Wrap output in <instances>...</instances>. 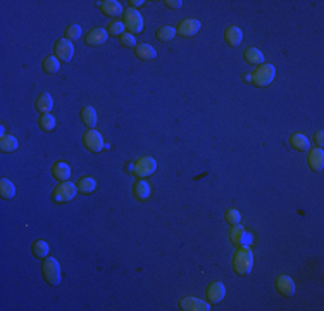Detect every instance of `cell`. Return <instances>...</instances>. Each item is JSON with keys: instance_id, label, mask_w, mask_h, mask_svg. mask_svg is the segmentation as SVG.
<instances>
[{"instance_id": "1", "label": "cell", "mask_w": 324, "mask_h": 311, "mask_svg": "<svg viewBox=\"0 0 324 311\" xmlns=\"http://www.w3.org/2000/svg\"><path fill=\"white\" fill-rule=\"evenodd\" d=\"M233 268L238 275H247L253 268V253L249 246H240L233 256Z\"/></svg>"}, {"instance_id": "2", "label": "cell", "mask_w": 324, "mask_h": 311, "mask_svg": "<svg viewBox=\"0 0 324 311\" xmlns=\"http://www.w3.org/2000/svg\"><path fill=\"white\" fill-rule=\"evenodd\" d=\"M276 78V68L272 64H260L252 73V83L255 87H268Z\"/></svg>"}, {"instance_id": "3", "label": "cell", "mask_w": 324, "mask_h": 311, "mask_svg": "<svg viewBox=\"0 0 324 311\" xmlns=\"http://www.w3.org/2000/svg\"><path fill=\"white\" fill-rule=\"evenodd\" d=\"M76 194H78V187L71 182H64V183H59V185L54 189L52 192V199L55 202H69L76 197Z\"/></svg>"}, {"instance_id": "4", "label": "cell", "mask_w": 324, "mask_h": 311, "mask_svg": "<svg viewBox=\"0 0 324 311\" xmlns=\"http://www.w3.org/2000/svg\"><path fill=\"white\" fill-rule=\"evenodd\" d=\"M43 277L50 285L60 284V265L55 258H47L43 261Z\"/></svg>"}, {"instance_id": "5", "label": "cell", "mask_w": 324, "mask_h": 311, "mask_svg": "<svg viewBox=\"0 0 324 311\" xmlns=\"http://www.w3.org/2000/svg\"><path fill=\"white\" fill-rule=\"evenodd\" d=\"M123 23H125L126 30L135 31V33H140V31L144 30V18H142V14L133 7H129L125 11V19H123Z\"/></svg>"}, {"instance_id": "6", "label": "cell", "mask_w": 324, "mask_h": 311, "mask_svg": "<svg viewBox=\"0 0 324 311\" xmlns=\"http://www.w3.org/2000/svg\"><path fill=\"white\" fill-rule=\"evenodd\" d=\"M155 170H157V163H155L154 157L152 156H144L135 163V170L133 171H135L136 176L145 178V176H150L152 173H155Z\"/></svg>"}, {"instance_id": "7", "label": "cell", "mask_w": 324, "mask_h": 311, "mask_svg": "<svg viewBox=\"0 0 324 311\" xmlns=\"http://www.w3.org/2000/svg\"><path fill=\"white\" fill-rule=\"evenodd\" d=\"M72 54H74V45L69 42L68 38H60L59 42L54 47V56L62 62H69L72 59Z\"/></svg>"}, {"instance_id": "8", "label": "cell", "mask_w": 324, "mask_h": 311, "mask_svg": "<svg viewBox=\"0 0 324 311\" xmlns=\"http://www.w3.org/2000/svg\"><path fill=\"white\" fill-rule=\"evenodd\" d=\"M83 142H85V147L88 149L90 152H100L104 149V138L102 135L97 132V130H88L87 133H85V137H83Z\"/></svg>"}, {"instance_id": "9", "label": "cell", "mask_w": 324, "mask_h": 311, "mask_svg": "<svg viewBox=\"0 0 324 311\" xmlns=\"http://www.w3.org/2000/svg\"><path fill=\"white\" fill-rule=\"evenodd\" d=\"M200 26H202V23H200L198 19H183V21L178 24L176 33L181 35V37H185V38L195 37V35L200 31Z\"/></svg>"}, {"instance_id": "10", "label": "cell", "mask_w": 324, "mask_h": 311, "mask_svg": "<svg viewBox=\"0 0 324 311\" xmlns=\"http://www.w3.org/2000/svg\"><path fill=\"white\" fill-rule=\"evenodd\" d=\"M180 308L183 311H209L211 304L205 303L204 299H198V297H183L180 301Z\"/></svg>"}, {"instance_id": "11", "label": "cell", "mask_w": 324, "mask_h": 311, "mask_svg": "<svg viewBox=\"0 0 324 311\" xmlns=\"http://www.w3.org/2000/svg\"><path fill=\"white\" fill-rule=\"evenodd\" d=\"M224 296H226V287H224L222 282L219 280L212 282L207 287V299L211 301V303H221V301L224 299Z\"/></svg>"}, {"instance_id": "12", "label": "cell", "mask_w": 324, "mask_h": 311, "mask_svg": "<svg viewBox=\"0 0 324 311\" xmlns=\"http://www.w3.org/2000/svg\"><path fill=\"white\" fill-rule=\"evenodd\" d=\"M276 289L281 296H293L295 294V282L288 275H279L276 278Z\"/></svg>"}, {"instance_id": "13", "label": "cell", "mask_w": 324, "mask_h": 311, "mask_svg": "<svg viewBox=\"0 0 324 311\" xmlns=\"http://www.w3.org/2000/svg\"><path fill=\"white\" fill-rule=\"evenodd\" d=\"M307 163H309L310 170L314 171H321L324 168V152H323V147H316L312 149V151L309 152V156H307Z\"/></svg>"}, {"instance_id": "14", "label": "cell", "mask_w": 324, "mask_h": 311, "mask_svg": "<svg viewBox=\"0 0 324 311\" xmlns=\"http://www.w3.org/2000/svg\"><path fill=\"white\" fill-rule=\"evenodd\" d=\"M107 37H109L107 30H104V28H95V30L88 31L87 43H88V45H93V47L104 45V43L107 42Z\"/></svg>"}, {"instance_id": "15", "label": "cell", "mask_w": 324, "mask_h": 311, "mask_svg": "<svg viewBox=\"0 0 324 311\" xmlns=\"http://www.w3.org/2000/svg\"><path fill=\"white\" fill-rule=\"evenodd\" d=\"M98 7L102 9V12L110 18H117V16L123 14V5L117 2V0H104V2H98Z\"/></svg>"}, {"instance_id": "16", "label": "cell", "mask_w": 324, "mask_h": 311, "mask_svg": "<svg viewBox=\"0 0 324 311\" xmlns=\"http://www.w3.org/2000/svg\"><path fill=\"white\" fill-rule=\"evenodd\" d=\"M35 107H36L38 113L49 114L50 111H52V107H54V99H52V95H50L49 92H43V94H40V95H38L36 102H35Z\"/></svg>"}, {"instance_id": "17", "label": "cell", "mask_w": 324, "mask_h": 311, "mask_svg": "<svg viewBox=\"0 0 324 311\" xmlns=\"http://www.w3.org/2000/svg\"><path fill=\"white\" fill-rule=\"evenodd\" d=\"M52 173L59 182H69V176H71V168L64 161H59L52 166Z\"/></svg>"}, {"instance_id": "18", "label": "cell", "mask_w": 324, "mask_h": 311, "mask_svg": "<svg viewBox=\"0 0 324 311\" xmlns=\"http://www.w3.org/2000/svg\"><path fill=\"white\" fill-rule=\"evenodd\" d=\"M135 54L142 61H152V59L157 57L155 49L152 45H148V43H138V45L135 47Z\"/></svg>"}, {"instance_id": "19", "label": "cell", "mask_w": 324, "mask_h": 311, "mask_svg": "<svg viewBox=\"0 0 324 311\" xmlns=\"http://www.w3.org/2000/svg\"><path fill=\"white\" fill-rule=\"evenodd\" d=\"M245 235H247V230L241 227L240 223L231 227V230H230L231 244H234V246H245Z\"/></svg>"}, {"instance_id": "20", "label": "cell", "mask_w": 324, "mask_h": 311, "mask_svg": "<svg viewBox=\"0 0 324 311\" xmlns=\"http://www.w3.org/2000/svg\"><path fill=\"white\" fill-rule=\"evenodd\" d=\"M290 145L291 147L295 149V151H300V152H304V151H307V149L310 147V142H309V138L304 135V133H293L290 137Z\"/></svg>"}, {"instance_id": "21", "label": "cell", "mask_w": 324, "mask_h": 311, "mask_svg": "<svg viewBox=\"0 0 324 311\" xmlns=\"http://www.w3.org/2000/svg\"><path fill=\"white\" fill-rule=\"evenodd\" d=\"M224 40H226L231 47H236L240 45L241 40H243V33H241V30L238 26H230L224 31Z\"/></svg>"}, {"instance_id": "22", "label": "cell", "mask_w": 324, "mask_h": 311, "mask_svg": "<svg viewBox=\"0 0 324 311\" xmlns=\"http://www.w3.org/2000/svg\"><path fill=\"white\" fill-rule=\"evenodd\" d=\"M150 185H148V182H145V180H140V182L135 183V187H133V194H135V197L138 199V201H147L148 197H150Z\"/></svg>"}, {"instance_id": "23", "label": "cell", "mask_w": 324, "mask_h": 311, "mask_svg": "<svg viewBox=\"0 0 324 311\" xmlns=\"http://www.w3.org/2000/svg\"><path fill=\"white\" fill-rule=\"evenodd\" d=\"M243 57H245V61L249 62V64H255V66L264 64V54L260 52L259 49H255V47L247 49L245 52H243Z\"/></svg>"}, {"instance_id": "24", "label": "cell", "mask_w": 324, "mask_h": 311, "mask_svg": "<svg viewBox=\"0 0 324 311\" xmlns=\"http://www.w3.org/2000/svg\"><path fill=\"white\" fill-rule=\"evenodd\" d=\"M81 119H83V123L88 126V128H95L97 126V111L93 109L91 106H87L83 107V111H81Z\"/></svg>"}, {"instance_id": "25", "label": "cell", "mask_w": 324, "mask_h": 311, "mask_svg": "<svg viewBox=\"0 0 324 311\" xmlns=\"http://www.w3.org/2000/svg\"><path fill=\"white\" fill-rule=\"evenodd\" d=\"M76 187L81 194H91L95 189H97V180L91 178V176H83L81 180L76 182Z\"/></svg>"}, {"instance_id": "26", "label": "cell", "mask_w": 324, "mask_h": 311, "mask_svg": "<svg viewBox=\"0 0 324 311\" xmlns=\"http://www.w3.org/2000/svg\"><path fill=\"white\" fill-rule=\"evenodd\" d=\"M0 195H2V199H12L16 195V187L11 180H0Z\"/></svg>"}, {"instance_id": "27", "label": "cell", "mask_w": 324, "mask_h": 311, "mask_svg": "<svg viewBox=\"0 0 324 311\" xmlns=\"http://www.w3.org/2000/svg\"><path fill=\"white\" fill-rule=\"evenodd\" d=\"M59 68H60V61L55 56H47L45 59H43V71H45L47 75H55V73L59 71Z\"/></svg>"}, {"instance_id": "28", "label": "cell", "mask_w": 324, "mask_h": 311, "mask_svg": "<svg viewBox=\"0 0 324 311\" xmlns=\"http://www.w3.org/2000/svg\"><path fill=\"white\" fill-rule=\"evenodd\" d=\"M18 145L19 142L14 135H2V138H0V149L4 152H14Z\"/></svg>"}, {"instance_id": "29", "label": "cell", "mask_w": 324, "mask_h": 311, "mask_svg": "<svg viewBox=\"0 0 324 311\" xmlns=\"http://www.w3.org/2000/svg\"><path fill=\"white\" fill-rule=\"evenodd\" d=\"M49 253H50V246L45 240H36V242L33 244V254L36 256V258H47Z\"/></svg>"}, {"instance_id": "30", "label": "cell", "mask_w": 324, "mask_h": 311, "mask_svg": "<svg viewBox=\"0 0 324 311\" xmlns=\"http://www.w3.org/2000/svg\"><path fill=\"white\" fill-rule=\"evenodd\" d=\"M176 37V28L173 26H161L157 30V38L161 42H171Z\"/></svg>"}, {"instance_id": "31", "label": "cell", "mask_w": 324, "mask_h": 311, "mask_svg": "<svg viewBox=\"0 0 324 311\" xmlns=\"http://www.w3.org/2000/svg\"><path fill=\"white\" fill-rule=\"evenodd\" d=\"M38 123H40V128H42L43 132H52V130L55 128V118H54L52 114H42L40 119H38Z\"/></svg>"}, {"instance_id": "32", "label": "cell", "mask_w": 324, "mask_h": 311, "mask_svg": "<svg viewBox=\"0 0 324 311\" xmlns=\"http://www.w3.org/2000/svg\"><path fill=\"white\" fill-rule=\"evenodd\" d=\"M107 31H109V35H114V37H121L123 31H125V23L121 19H112L109 26H107Z\"/></svg>"}, {"instance_id": "33", "label": "cell", "mask_w": 324, "mask_h": 311, "mask_svg": "<svg viewBox=\"0 0 324 311\" xmlns=\"http://www.w3.org/2000/svg\"><path fill=\"white\" fill-rule=\"evenodd\" d=\"M81 26L79 24H71V26H68L66 28V37L64 38H68L69 42H72V40H78L79 37H81Z\"/></svg>"}, {"instance_id": "34", "label": "cell", "mask_w": 324, "mask_h": 311, "mask_svg": "<svg viewBox=\"0 0 324 311\" xmlns=\"http://www.w3.org/2000/svg\"><path fill=\"white\" fill-rule=\"evenodd\" d=\"M224 218H226V221L230 225H238L241 221V214H240V211L238 209H233V208H230L226 211V214H224Z\"/></svg>"}, {"instance_id": "35", "label": "cell", "mask_w": 324, "mask_h": 311, "mask_svg": "<svg viewBox=\"0 0 324 311\" xmlns=\"http://www.w3.org/2000/svg\"><path fill=\"white\" fill-rule=\"evenodd\" d=\"M121 40V45H125V47H136L138 43H136V38L133 33H123L119 37Z\"/></svg>"}, {"instance_id": "36", "label": "cell", "mask_w": 324, "mask_h": 311, "mask_svg": "<svg viewBox=\"0 0 324 311\" xmlns=\"http://www.w3.org/2000/svg\"><path fill=\"white\" fill-rule=\"evenodd\" d=\"M164 4H166L169 9H181L183 7V2H181V0H176V2H174V0H166Z\"/></svg>"}, {"instance_id": "37", "label": "cell", "mask_w": 324, "mask_h": 311, "mask_svg": "<svg viewBox=\"0 0 324 311\" xmlns=\"http://www.w3.org/2000/svg\"><path fill=\"white\" fill-rule=\"evenodd\" d=\"M316 144H317V147H323V144H324V132L323 130H319V132L316 133Z\"/></svg>"}, {"instance_id": "38", "label": "cell", "mask_w": 324, "mask_h": 311, "mask_svg": "<svg viewBox=\"0 0 324 311\" xmlns=\"http://www.w3.org/2000/svg\"><path fill=\"white\" fill-rule=\"evenodd\" d=\"M129 4H131V7L135 9V7H140V5H144L145 2H144V0H131Z\"/></svg>"}, {"instance_id": "39", "label": "cell", "mask_w": 324, "mask_h": 311, "mask_svg": "<svg viewBox=\"0 0 324 311\" xmlns=\"http://www.w3.org/2000/svg\"><path fill=\"white\" fill-rule=\"evenodd\" d=\"M250 244H252V235H250L249 232H247V235H245V246L250 247Z\"/></svg>"}]
</instances>
